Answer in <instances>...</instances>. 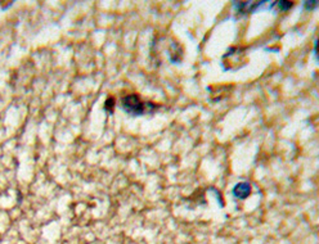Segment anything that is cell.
I'll return each mask as SVG.
<instances>
[{
    "label": "cell",
    "instance_id": "obj_3",
    "mask_svg": "<svg viewBox=\"0 0 319 244\" xmlns=\"http://www.w3.org/2000/svg\"><path fill=\"white\" fill-rule=\"evenodd\" d=\"M251 194V185L249 183H240L233 188V196L238 199H246Z\"/></svg>",
    "mask_w": 319,
    "mask_h": 244
},
{
    "label": "cell",
    "instance_id": "obj_2",
    "mask_svg": "<svg viewBox=\"0 0 319 244\" xmlns=\"http://www.w3.org/2000/svg\"><path fill=\"white\" fill-rule=\"evenodd\" d=\"M265 1H236V9H237L238 14H250V13L255 12L259 6L264 4Z\"/></svg>",
    "mask_w": 319,
    "mask_h": 244
},
{
    "label": "cell",
    "instance_id": "obj_5",
    "mask_svg": "<svg viewBox=\"0 0 319 244\" xmlns=\"http://www.w3.org/2000/svg\"><path fill=\"white\" fill-rule=\"evenodd\" d=\"M115 98L113 97H108L107 98L106 103H104V109H106L110 115H112L113 111H115Z\"/></svg>",
    "mask_w": 319,
    "mask_h": 244
},
{
    "label": "cell",
    "instance_id": "obj_4",
    "mask_svg": "<svg viewBox=\"0 0 319 244\" xmlns=\"http://www.w3.org/2000/svg\"><path fill=\"white\" fill-rule=\"evenodd\" d=\"M273 5H277V8L282 12H286V10H290L294 6V3L292 1H276Z\"/></svg>",
    "mask_w": 319,
    "mask_h": 244
},
{
    "label": "cell",
    "instance_id": "obj_1",
    "mask_svg": "<svg viewBox=\"0 0 319 244\" xmlns=\"http://www.w3.org/2000/svg\"><path fill=\"white\" fill-rule=\"evenodd\" d=\"M122 111L126 112L129 116L139 117L155 111L157 106L151 102H144L138 94H128L121 99Z\"/></svg>",
    "mask_w": 319,
    "mask_h": 244
},
{
    "label": "cell",
    "instance_id": "obj_6",
    "mask_svg": "<svg viewBox=\"0 0 319 244\" xmlns=\"http://www.w3.org/2000/svg\"><path fill=\"white\" fill-rule=\"evenodd\" d=\"M304 5H305V9L312 10V9H314L317 5H318V1H305Z\"/></svg>",
    "mask_w": 319,
    "mask_h": 244
}]
</instances>
